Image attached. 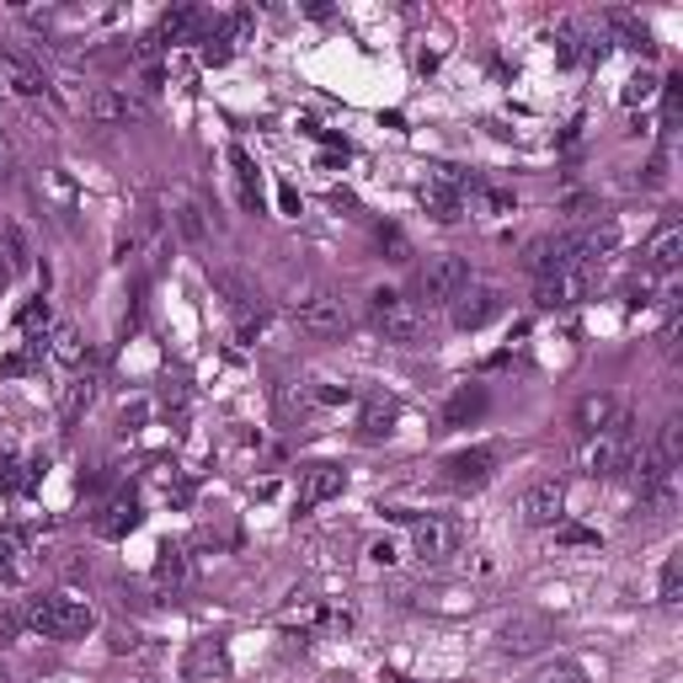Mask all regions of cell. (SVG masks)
Wrapping results in <instances>:
<instances>
[{
  "mask_svg": "<svg viewBox=\"0 0 683 683\" xmlns=\"http://www.w3.org/2000/svg\"><path fill=\"white\" fill-rule=\"evenodd\" d=\"M91 624H97L91 604L75 598V593H43V598L27 604V630H38L43 641H75V635H86Z\"/></svg>",
  "mask_w": 683,
  "mask_h": 683,
  "instance_id": "1",
  "label": "cell"
},
{
  "mask_svg": "<svg viewBox=\"0 0 683 683\" xmlns=\"http://www.w3.org/2000/svg\"><path fill=\"white\" fill-rule=\"evenodd\" d=\"M369 320H374V331H379L384 342H395V347H417V342L428 337V315L417 311L406 294H395V289H374Z\"/></svg>",
  "mask_w": 683,
  "mask_h": 683,
  "instance_id": "2",
  "label": "cell"
},
{
  "mask_svg": "<svg viewBox=\"0 0 683 683\" xmlns=\"http://www.w3.org/2000/svg\"><path fill=\"white\" fill-rule=\"evenodd\" d=\"M470 289V267H465V256H454V251H438L422 262V273H417V311L428 315L438 305H454L459 294Z\"/></svg>",
  "mask_w": 683,
  "mask_h": 683,
  "instance_id": "3",
  "label": "cell"
},
{
  "mask_svg": "<svg viewBox=\"0 0 683 683\" xmlns=\"http://www.w3.org/2000/svg\"><path fill=\"white\" fill-rule=\"evenodd\" d=\"M582 476H593V481L635 476V443H630V433H624V422L620 428H609V433L582 438Z\"/></svg>",
  "mask_w": 683,
  "mask_h": 683,
  "instance_id": "4",
  "label": "cell"
},
{
  "mask_svg": "<svg viewBox=\"0 0 683 683\" xmlns=\"http://www.w3.org/2000/svg\"><path fill=\"white\" fill-rule=\"evenodd\" d=\"M289 315H294V326L311 331V337H342V331H347V305H342L331 289H300V294L289 300Z\"/></svg>",
  "mask_w": 683,
  "mask_h": 683,
  "instance_id": "5",
  "label": "cell"
},
{
  "mask_svg": "<svg viewBox=\"0 0 683 683\" xmlns=\"http://www.w3.org/2000/svg\"><path fill=\"white\" fill-rule=\"evenodd\" d=\"M161 219H166V230L187 241V246H208V214H203V203L187 192V187H166L161 192Z\"/></svg>",
  "mask_w": 683,
  "mask_h": 683,
  "instance_id": "6",
  "label": "cell"
},
{
  "mask_svg": "<svg viewBox=\"0 0 683 683\" xmlns=\"http://www.w3.org/2000/svg\"><path fill=\"white\" fill-rule=\"evenodd\" d=\"M459 545H465V529L454 523V518H412V556L428 560V566H443L448 556H459Z\"/></svg>",
  "mask_w": 683,
  "mask_h": 683,
  "instance_id": "7",
  "label": "cell"
},
{
  "mask_svg": "<svg viewBox=\"0 0 683 683\" xmlns=\"http://www.w3.org/2000/svg\"><path fill=\"white\" fill-rule=\"evenodd\" d=\"M551 635H556V624L545 620L540 609H513V615L497 624V646L507 657H529V652H540Z\"/></svg>",
  "mask_w": 683,
  "mask_h": 683,
  "instance_id": "8",
  "label": "cell"
},
{
  "mask_svg": "<svg viewBox=\"0 0 683 683\" xmlns=\"http://www.w3.org/2000/svg\"><path fill=\"white\" fill-rule=\"evenodd\" d=\"M518 518H523L529 529H556V523H566V486H560L556 476L523 486V497H518Z\"/></svg>",
  "mask_w": 683,
  "mask_h": 683,
  "instance_id": "9",
  "label": "cell"
},
{
  "mask_svg": "<svg viewBox=\"0 0 683 683\" xmlns=\"http://www.w3.org/2000/svg\"><path fill=\"white\" fill-rule=\"evenodd\" d=\"M182 679L187 683H225L230 679V646L219 635H198L182 652Z\"/></svg>",
  "mask_w": 683,
  "mask_h": 683,
  "instance_id": "10",
  "label": "cell"
},
{
  "mask_svg": "<svg viewBox=\"0 0 683 683\" xmlns=\"http://www.w3.org/2000/svg\"><path fill=\"white\" fill-rule=\"evenodd\" d=\"M422 208L433 214L438 225H454V219L465 214V182H459L454 166H433V172H428V182H422Z\"/></svg>",
  "mask_w": 683,
  "mask_h": 683,
  "instance_id": "11",
  "label": "cell"
},
{
  "mask_svg": "<svg viewBox=\"0 0 683 683\" xmlns=\"http://www.w3.org/2000/svg\"><path fill=\"white\" fill-rule=\"evenodd\" d=\"M80 107H86L91 124H144V118H150V107H144L139 97L118 91V86H97Z\"/></svg>",
  "mask_w": 683,
  "mask_h": 683,
  "instance_id": "12",
  "label": "cell"
},
{
  "mask_svg": "<svg viewBox=\"0 0 683 683\" xmlns=\"http://www.w3.org/2000/svg\"><path fill=\"white\" fill-rule=\"evenodd\" d=\"M620 422H624V406H620V395H609V390H587V395L571 406V428L582 438L609 433V428H620Z\"/></svg>",
  "mask_w": 683,
  "mask_h": 683,
  "instance_id": "13",
  "label": "cell"
},
{
  "mask_svg": "<svg viewBox=\"0 0 683 683\" xmlns=\"http://www.w3.org/2000/svg\"><path fill=\"white\" fill-rule=\"evenodd\" d=\"M523 267L534 278H556L566 267H577V236H534L523 246Z\"/></svg>",
  "mask_w": 683,
  "mask_h": 683,
  "instance_id": "14",
  "label": "cell"
},
{
  "mask_svg": "<svg viewBox=\"0 0 683 683\" xmlns=\"http://www.w3.org/2000/svg\"><path fill=\"white\" fill-rule=\"evenodd\" d=\"M208 273V283L225 294V305L241 315V331H251V326H262V294L251 289L241 273H230V267H203Z\"/></svg>",
  "mask_w": 683,
  "mask_h": 683,
  "instance_id": "15",
  "label": "cell"
},
{
  "mask_svg": "<svg viewBox=\"0 0 683 683\" xmlns=\"http://www.w3.org/2000/svg\"><path fill=\"white\" fill-rule=\"evenodd\" d=\"M492 470H497V454H492V448H459V454H448V459H443V481H448V486H459V492H465V486H470V492H476V486H486V481H492Z\"/></svg>",
  "mask_w": 683,
  "mask_h": 683,
  "instance_id": "16",
  "label": "cell"
},
{
  "mask_svg": "<svg viewBox=\"0 0 683 683\" xmlns=\"http://www.w3.org/2000/svg\"><path fill=\"white\" fill-rule=\"evenodd\" d=\"M502 315V294L486 289V283H470L459 300H454V331H481L486 320Z\"/></svg>",
  "mask_w": 683,
  "mask_h": 683,
  "instance_id": "17",
  "label": "cell"
},
{
  "mask_svg": "<svg viewBox=\"0 0 683 683\" xmlns=\"http://www.w3.org/2000/svg\"><path fill=\"white\" fill-rule=\"evenodd\" d=\"M342 486H347V470H342V465H305V470H300V513H315L320 502L342 497Z\"/></svg>",
  "mask_w": 683,
  "mask_h": 683,
  "instance_id": "18",
  "label": "cell"
},
{
  "mask_svg": "<svg viewBox=\"0 0 683 683\" xmlns=\"http://www.w3.org/2000/svg\"><path fill=\"white\" fill-rule=\"evenodd\" d=\"M582 294H587V273H582V267H566L556 278H540L534 305H540V311H566V305H577Z\"/></svg>",
  "mask_w": 683,
  "mask_h": 683,
  "instance_id": "19",
  "label": "cell"
},
{
  "mask_svg": "<svg viewBox=\"0 0 683 683\" xmlns=\"http://www.w3.org/2000/svg\"><path fill=\"white\" fill-rule=\"evenodd\" d=\"M0 86H5V91H16V97H27V102L49 91L43 69H38V64H27L22 54H11V49H0Z\"/></svg>",
  "mask_w": 683,
  "mask_h": 683,
  "instance_id": "20",
  "label": "cell"
},
{
  "mask_svg": "<svg viewBox=\"0 0 683 683\" xmlns=\"http://www.w3.org/2000/svg\"><path fill=\"white\" fill-rule=\"evenodd\" d=\"M620 251V225L615 219H598V225H587L582 236H577V267L587 273L593 262H609Z\"/></svg>",
  "mask_w": 683,
  "mask_h": 683,
  "instance_id": "21",
  "label": "cell"
},
{
  "mask_svg": "<svg viewBox=\"0 0 683 683\" xmlns=\"http://www.w3.org/2000/svg\"><path fill=\"white\" fill-rule=\"evenodd\" d=\"M641 256H646V267H652V273H673V267L683 262V225H679V219L657 225Z\"/></svg>",
  "mask_w": 683,
  "mask_h": 683,
  "instance_id": "22",
  "label": "cell"
},
{
  "mask_svg": "<svg viewBox=\"0 0 683 683\" xmlns=\"http://www.w3.org/2000/svg\"><path fill=\"white\" fill-rule=\"evenodd\" d=\"M395 422H401V406H395L390 395H369L364 412H358V438H364V443H379V438L395 433Z\"/></svg>",
  "mask_w": 683,
  "mask_h": 683,
  "instance_id": "23",
  "label": "cell"
},
{
  "mask_svg": "<svg viewBox=\"0 0 683 683\" xmlns=\"http://www.w3.org/2000/svg\"><path fill=\"white\" fill-rule=\"evenodd\" d=\"M134 523H139V502H134V492H124V497L107 502V513L97 518V534H102V540H118Z\"/></svg>",
  "mask_w": 683,
  "mask_h": 683,
  "instance_id": "24",
  "label": "cell"
},
{
  "mask_svg": "<svg viewBox=\"0 0 683 683\" xmlns=\"http://www.w3.org/2000/svg\"><path fill=\"white\" fill-rule=\"evenodd\" d=\"M49 358H54L60 369H75V364L86 358V342H80V331H75L69 320H60V326L49 331Z\"/></svg>",
  "mask_w": 683,
  "mask_h": 683,
  "instance_id": "25",
  "label": "cell"
},
{
  "mask_svg": "<svg viewBox=\"0 0 683 683\" xmlns=\"http://www.w3.org/2000/svg\"><path fill=\"white\" fill-rule=\"evenodd\" d=\"M481 412H486V390H481V384H465V390L448 401L443 422H448V428H465V422H476Z\"/></svg>",
  "mask_w": 683,
  "mask_h": 683,
  "instance_id": "26",
  "label": "cell"
},
{
  "mask_svg": "<svg viewBox=\"0 0 683 683\" xmlns=\"http://www.w3.org/2000/svg\"><path fill=\"white\" fill-rule=\"evenodd\" d=\"M198 22H203V16H198L192 5H177V11H166V16H161L155 38H161V43H187V38L198 33Z\"/></svg>",
  "mask_w": 683,
  "mask_h": 683,
  "instance_id": "27",
  "label": "cell"
},
{
  "mask_svg": "<svg viewBox=\"0 0 683 683\" xmlns=\"http://www.w3.org/2000/svg\"><path fill=\"white\" fill-rule=\"evenodd\" d=\"M27 551H22V534H16V529H0V577H5V582H22V577H27Z\"/></svg>",
  "mask_w": 683,
  "mask_h": 683,
  "instance_id": "28",
  "label": "cell"
},
{
  "mask_svg": "<svg viewBox=\"0 0 683 683\" xmlns=\"http://www.w3.org/2000/svg\"><path fill=\"white\" fill-rule=\"evenodd\" d=\"M230 166H236V182H241V203L256 214V208H262V192H256V166H251V155L241 150V144H230Z\"/></svg>",
  "mask_w": 683,
  "mask_h": 683,
  "instance_id": "29",
  "label": "cell"
},
{
  "mask_svg": "<svg viewBox=\"0 0 683 683\" xmlns=\"http://www.w3.org/2000/svg\"><path fill=\"white\" fill-rule=\"evenodd\" d=\"M609 27L620 33L630 49H641V54H652V49H657V43H652V33H646V22H641V16H630V11H609Z\"/></svg>",
  "mask_w": 683,
  "mask_h": 683,
  "instance_id": "30",
  "label": "cell"
},
{
  "mask_svg": "<svg viewBox=\"0 0 683 683\" xmlns=\"http://www.w3.org/2000/svg\"><path fill=\"white\" fill-rule=\"evenodd\" d=\"M0 256H5V262H0V273H5V278H11V273H27V262H33V256H27V241H22V230H16V225H5V230H0Z\"/></svg>",
  "mask_w": 683,
  "mask_h": 683,
  "instance_id": "31",
  "label": "cell"
},
{
  "mask_svg": "<svg viewBox=\"0 0 683 683\" xmlns=\"http://www.w3.org/2000/svg\"><path fill=\"white\" fill-rule=\"evenodd\" d=\"M470 192H476V203H481V214H486V219H507V214H518L513 187H470Z\"/></svg>",
  "mask_w": 683,
  "mask_h": 683,
  "instance_id": "32",
  "label": "cell"
},
{
  "mask_svg": "<svg viewBox=\"0 0 683 683\" xmlns=\"http://www.w3.org/2000/svg\"><path fill=\"white\" fill-rule=\"evenodd\" d=\"M679 459H683V422H679V417H668V422L657 428V465H662V470H673Z\"/></svg>",
  "mask_w": 683,
  "mask_h": 683,
  "instance_id": "33",
  "label": "cell"
},
{
  "mask_svg": "<svg viewBox=\"0 0 683 683\" xmlns=\"http://www.w3.org/2000/svg\"><path fill=\"white\" fill-rule=\"evenodd\" d=\"M155 582H161V587H182L187 582V556L177 551V545L161 551V560H155Z\"/></svg>",
  "mask_w": 683,
  "mask_h": 683,
  "instance_id": "34",
  "label": "cell"
},
{
  "mask_svg": "<svg viewBox=\"0 0 683 683\" xmlns=\"http://www.w3.org/2000/svg\"><path fill=\"white\" fill-rule=\"evenodd\" d=\"M657 86H662V80H657L652 69H635V75L624 80L620 102H624V107H635V102H652V97H657Z\"/></svg>",
  "mask_w": 683,
  "mask_h": 683,
  "instance_id": "35",
  "label": "cell"
},
{
  "mask_svg": "<svg viewBox=\"0 0 683 683\" xmlns=\"http://www.w3.org/2000/svg\"><path fill=\"white\" fill-rule=\"evenodd\" d=\"M529 683H587V673H582L571 657H556V662H545V668H540Z\"/></svg>",
  "mask_w": 683,
  "mask_h": 683,
  "instance_id": "36",
  "label": "cell"
},
{
  "mask_svg": "<svg viewBox=\"0 0 683 683\" xmlns=\"http://www.w3.org/2000/svg\"><path fill=\"white\" fill-rule=\"evenodd\" d=\"M657 593H662V604H679V593H683V560L679 556L662 560V582H657Z\"/></svg>",
  "mask_w": 683,
  "mask_h": 683,
  "instance_id": "37",
  "label": "cell"
},
{
  "mask_svg": "<svg viewBox=\"0 0 683 683\" xmlns=\"http://www.w3.org/2000/svg\"><path fill=\"white\" fill-rule=\"evenodd\" d=\"M379 251H384L390 262H412V241H406L395 225H379Z\"/></svg>",
  "mask_w": 683,
  "mask_h": 683,
  "instance_id": "38",
  "label": "cell"
},
{
  "mask_svg": "<svg viewBox=\"0 0 683 683\" xmlns=\"http://www.w3.org/2000/svg\"><path fill=\"white\" fill-rule=\"evenodd\" d=\"M556 540L566 545V551H593V545H598V534L582 529V523H556Z\"/></svg>",
  "mask_w": 683,
  "mask_h": 683,
  "instance_id": "39",
  "label": "cell"
},
{
  "mask_svg": "<svg viewBox=\"0 0 683 683\" xmlns=\"http://www.w3.org/2000/svg\"><path fill=\"white\" fill-rule=\"evenodd\" d=\"M278 406H283V412H305V406H311V390H305L300 379H283V384H278Z\"/></svg>",
  "mask_w": 683,
  "mask_h": 683,
  "instance_id": "40",
  "label": "cell"
},
{
  "mask_svg": "<svg viewBox=\"0 0 683 683\" xmlns=\"http://www.w3.org/2000/svg\"><path fill=\"white\" fill-rule=\"evenodd\" d=\"M369 556H374V566H395V560H401V551H395L390 540H379V545H369Z\"/></svg>",
  "mask_w": 683,
  "mask_h": 683,
  "instance_id": "41",
  "label": "cell"
},
{
  "mask_svg": "<svg viewBox=\"0 0 683 683\" xmlns=\"http://www.w3.org/2000/svg\"><path fill=\"white\" fill-rule=\"evenodd\" d=\"M11 166H16V150H11V139H5V128H0V182L11 177Z\"/></svg>",
  "mask_w": 683,
  "mask_h": 683,
  "instance_id": "42",
  "label": "cell"
},
{
  "mask_svg": "<svg viewBox=\"0 0 683 683\" xmlns=\"http://www.w3.org/2000/svg\"><path fill=\"white\" fill-rule=\"evenodd\" d=\"M668 182V155H657L652 166H646V187H662Z\"/></svg>",
  "mask_w": 683,
  "mask_h": 683,
  "instance_id": "43",
  "label": "cell"
},
{
  "mask_svg": "<svg viewBox=\"0 0 683 683\" xmlns=\"http://www.w3.org/2000/svg\"><path fill=\"white\" fill-rule=\"evenodd\" d=\"M38 320H49V305H38V300H33V305L22 311V331H33Z\"/></svg>",
  "mask_w": 683,
  "mask_h": 683,
  "instance_id": "44",
  "label": "cell"
},
{
  "mask_svg": "<svg viewBox=\"0 0 683 683\" xmlns=\"http://www.w3.org/2000/svg\"><path fill=\"white\" fill-rule=\"evenodd\" d=\"M278 203H283V214H300V192L294 187H278Z\"/></svg>",
  "mask_w": 683,
  "mask_h": 683,
  "instance_id": "45",
  "label": "cell"
},
{
  "mask_svg": "<svg viewBox=\"0 0 683 683\" xmlns=\"http://www.w3.org/2000/svg\"><path fill=\"white\" fill-rule=\"evenodd\" d=\"M320 683H358L353 673H331V679H320Z\"/></svg>",
  "mask_w": 683,
  "mask_h": 683,
  "instance_id": "46",
  "label": "cell"
},
{
  "mask_svg": "<svg viewBox=\"0 0 683 683\" xmlns=\"http://www.w3.org/2000/svg\"><path fill=\"white\" fill-rule=\"evenodd\" d=\"M0 683H5V673H0Z\"/></svg>",
  "mask_w": 683,
  "mask_h": 683,
  "instance_id": "47",
  "label": "cell"
}]
</instances>
